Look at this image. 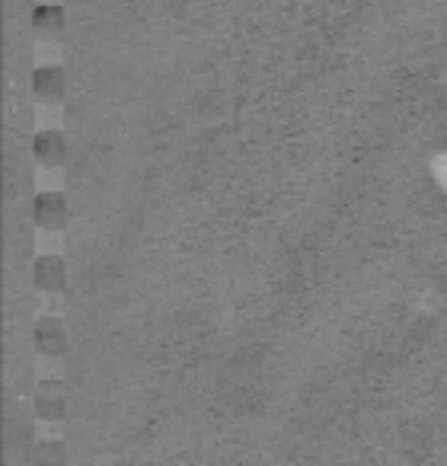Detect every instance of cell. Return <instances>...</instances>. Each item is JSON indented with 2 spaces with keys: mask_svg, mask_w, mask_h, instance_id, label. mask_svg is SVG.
<instances>
[{
  "mask_svg": "<svg viewBox=\"0 0 447 466\" xmlns=\"http://www.w3.org/2000/svg\"><path fill=\"white\" fill-rule=\"evenodd\" d=\"M33 224L46 233H58L67 227V198L55 188L39 192L33 198Z\"/></svg>",
  "mask_w": 447,
  "mask_h": 466,
  "instance_id": "obj_5",
  "label": "cell"
},
{
  "mask_svg": "<svg viewBox=\"0 0 447 466\" xmlns=\"http://www.w3.org/2000/svg\"><path fill=\"white\" fill-rule=\"evenodd\" d=\"M33 285L42 294H61L67 288V262L55 253H46L33 262Z\"/></svg>",
  "mask_w": 447,
  "mask_h": 466,
  "instance_id": "obj_7",
  "label": "cell"
},
{
  "mask_svg": "<svg viewBox=\"0 0 447 466\" xmlns=\"http://www.w3.org/2000/svg\"><path fill=\"white\" fill-rule=\"evenodd\" d=\"M33 349L36 355L48 358V361H58L67 355V329L58 317H39L33 326Z\"/></svg>",
  "mask_w": 447,
  "mask_h": 466,
  "instance_id": "obj_2",
  "label": "cell"
},
{
  "mask_svg": "<svg viewBox=\"0 0 447 466\" xmlns=\"http://www.w3.org/2000/svg\"><path fill=\"white\" fill-rule=\"evenodd\" d=\"M36 460H39V463H65L67 453L61 451L58 441H48V451H46V444H42L39 451H36Z\"/></svg>",
  "mask_w": 447,
  "mask_h": 466,
  "instance_id": "obj_8",
  "label": "cell"
},
{
  "mask_svg": "<svg viewBox=\"0 0 447 466\" xmlns=\"http://www.w3.org/2000/svg\"><path fill=\"white\" fill-rule=\"evenodd\" d=\"M29 26H33L36 39L48 42V46H55V42L65 39L67 33V14L61 4H55V0H46V4H36L33 14H29Z\"/></svg>",
  "mask_w": 447,
  "mask_h": 466,
  "instance_id": "obj_4",
  "label": "cell"
},
{
  "mask_svg": "<svg viewBox=\"0 0 447 466\" xmlns=\"http://www.w3.org/2000/svg\"><path fill=\"white\" fill-rule=\"evenodd\" d=\"M29 90L39 106H61L67 96V74L58 65L36 67L33 77H29Z\"/></svg>",
  "mask_w": 447,
  "mask_h": 466,
  "instance_id": "obj_3",
  "label": "cell"
},
{
  "mask_svg": "<svg viewBox=\"0 0 447 466\" xmlns=\"http://www.w3.org/2000/svg\"><path fill=\"white\" fill-rule=\"evenodd\" d=\"M67 154H71V141H67L65 131L42 128L33 137V157L42 169H61L67 163Z\"/></svg>",
  "mask_w": 447,
  "mask_h": 466,
  "instance_id": "obj_6",
  "label": "cell"
},
{
  "mask_svg": "<svg viewBox=\"0 0 447 466\" xmlns=\"http://www.w3.org/2000/svg\"><path fill=\"white\" fill-rule=\"evenodd\" d=\"M33 409L42 421H65L67 409H71V396H67V383L58 377H48L36 387L33 393Z\"/></svg>",
  "mask_w": 447,
  "mask_h": 466,
  "instance_id": "obj_1",
  "label": "cell"
}]
</instances>
